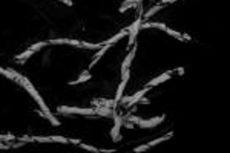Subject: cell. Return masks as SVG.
I'll return each instance as SVG.
<instances>
[{
    "instance_id": "cell-1",
    "label": "cell",
    "mask_w": 230,
    "mask_h": 153,
    "mask_svg": "<svg viewBox=\"0 0 230 153\" xmlns=\"http://www.w3.org/2000/svg\"><path fill=\"white\" fill-rule=\"evenodd\" d=\"M58 112H65V113H82V115H95L97 110L95 109H80V107H66L61 106L58 107Z\"/></svg>"
},
{
    "instance_id": "cell-2",
    "label": "cell",
    "mask_w": 230,
    "mask_h": 153,
    "mask_svg": "<svg viewBox=\"0 0 230 153\" xmlns=\"http://www.w3.org/2000/svg\"><path fill=\"white\" fill-rule=\"evenodd\" d=\"M150 89V86H146L143 91H140V92H137L135 95H132V96H127V98H123V104H127V106H132V104H135V103H138V100L141 96H143L147 91Z\"/></svg>"
},
{
    "instance_id": "cell-3",
    "label": "cell",
    "mask_w": 230,
    "mask_h": 153,
    "mask_svg": "<svg viewBox=\"0 0 230 153\" xmlns=\"http://www.w3.org/2000/svg\"><path fill=\"white\" fill-rule=\"evenodd\" d=\"M114 120H115V125H114V129H112V132H111V135H112V138L115 139V141H118L120 139V136H118V130H120V125H121V118L114 112Z\"/></svg>"
},
{
    "instance_id": "cell-4",
    "label": "cell",
    "mask_w": 230,
    "mask_h": 153,
    "mask_svg": "<svg viewBox=\"0 0 230 153\" xmlns=\"http://www.w3.org/2000/svg\"><path fill=\"white\" fill-rule=\"evenodd\" d=\"M164 120V116H158V118H152V120H140V125L141 127H154V125H156L158 123H161Z\"/></svg>"
},
{
    "instance_id": "cell-5",
    "label": "cell",
    "mask_w": 230,
    "mask_h": 153,
    "mask_svg": "<svg viewBox=\"0 0 230 153\" xmlns=\"http://www.w3.org/2000/svg\"><path fill=\"white\" fill-rule=\"evenodd\" d=\"M126 35H129V31H127V29H124V31H121V32H118L117 35H114V37H112V38H109V40H108V41H106L104 44H109V46H111V44H114L115 41H118V40H120L121 37H126Z\"/></svg>"
},
{
    "instance_id": "cell-6",
    "label": "cell",
    "mask_w": 230,
    "mask_h": 153,
    "mask_svg": "<svg viewBox=\"0 0 230 153\" xmlns=\"http://www.w3.org/2000/svg\"><path fill=\"white\" fill-rule=\"evenodd\" d=\"M170 77V72H166V74H163L161 77H158V78H155V80H152V81H150L147 86H150V87H152V86H156V84H160V83H163V81H166V80L167 78H169Z\"/></svg>"
},
{
    "instance_id": "cell-7",
    "label": "cell",
    "mask_w": 230,
    "mask_h": 153,
    "mask_svg": "<svg viewBox=\"0 0 230 153\" xmlns=\"http://www.w3.org/2000/svg\"><path fill=\"white\" fill-rule=\"evenodd\" d=\"M134 55H135V49H132V52H130V54H129V55L126 57L124 63H123V66H121V74H124V72L127 70V67H129V65H130V61H132V58H134Z\"/></svg>"
},
{
    "instance_id": "cell-8",
    "label": "cell",
    "mask_w": 230,
    "mask_h": 153,
    "mask_svg": "<svg viewBox=\"0 0 230 153\" xmlns=\"http://www.w3.org/2000/svg\"><path fill=\"white\" fill-rule=\"evenodd\" d=\"M89 78H91V74H89V72H83V74L78 77L75 81L69 83V84H71V86H74V84H78V83H83V81H86V80H89Z\"/></svg>"
},
{
    "instance_id": "cell-9",
    "label": "cell",
    "mask_w": 230,
    "mask_h": 153,
    "mask_svg": "<svg viewBox=\"0 0 230 153\" xmlns=\"http://www.w3.org/2000/svg\"><path fill=\"white\" fill-rule=\"evenodd\" d=\"M140 28H160V29H164L166 31L167 26L163 25V23H149V22H146L144 25H140Z\"/></svg>"
},
{
    "instance_id": "cell-10",
    "label": "cell",
    "mask_w": 230,
    "mask_h": 153,
    "mask_svg": "<svg viewBox=\"0 0 230 153\" xmlns=\"http://www.w3.org/2000/svg\"><path fill=\"white\" fill-rule=\"evenodd\" d=\"M108 49H109V44H104V46H101V48H100V51H98V54H97V55L94 57V61L91 63V66H94L95 63L98 61V58H100V57H101V55H103V54H104L106 51H108Z\"/></svg>"
},
{
    "instance_id": "cell-11",
    "label": "cell",
    "mask_w": 230,
    "mask_h": 153,
    "mask_svg": "<svg viewBox=\"0 0 230 153\" xmlns=\"http://www.w3.org/2000/svg\"><path fill=\"white\" fill-rule=\"evenodd\" d=\"M161 8H163L161 5H158V6H154V8H152V9H149V11L146 12V19H149V17H150V15H154L155 12H158V11H160V9H161Z\"/></svg>"
},
{
    "instance_id": "cell-12",
    "label": "cell",
    "mask_w": 230,
    "mask_h": 153,
    "mask_svg": "<svg viewBox=\"0 0 230 153\" xmlns=\"http://www.w3.org/2000/svg\"><path fill=\"white\" fill-rule=\"evenodd\" d=\"M32 52H34V51L28 49V51H26V52L20 54V55H17V60H26V58H29V57L32 55Z\"/></svg>"
},
{
    "instance_id": "cell-13",
    "label": "cell",
    "mask_w": 230,
    "mask_h": 153,
    "mask_svg": "<svg viewBox=\"0 0 230 153\" xmlns=\"http://www.w3.org/2000/svg\"><path fill=\"white\" fill-rule=\"evenodd\" d=\"M43 46H46V41H40V43H37V44H32V46H31L29 49L35 52V51H39V49H41Z\"/></svg>"
},
{
    "instance_id": "cell-14",
    "label": "cell",
    "mask_w": 230,
    "mask_h": 153,
    "mask_svg": "<svg viewBox=\"0 0 230 153\" xmlns=\"http://www.w3.org/2000/svg\"><path fill=\"white\" fill-rule=\"evenodd\" d=\"M82 46H84V48H89V49H100L103 44H92V43H82Z\"/></svg>"
},
{
    "instance_id": "cell-15",
    "label": "cell",
    "mask_w": 230,
    "mask_h": 153,
    "mask_svg": "<svg viewBox=\"0 0 230 153\" xmlns=\"http://www.w3.org/2000/svg\"><path fill=\"white\" fill-rule=\"evenodd\" d=\"M166 31L169 32V34L172 35V37H176V38H180V40H183V38H184V35H181L180 32H176V31H172V29H169V28H166Z\"/></svg>"
},
{
    "instance_id": "cell-16",
    "label": "cell",
    "mask_w": 230,
    "mask_h": 153,
    "mask_svg": "<svg viewBox=\"0 0 230 153\" xmlns=\"http://www.w3.org/2000/svg\"><path fill=\"white\" fill-rule=\"evenodd\" d=\"M78 146H80L82 149H84V150H89V152H100L98 149H95V147H92V146H86V144H78Z\"/></svg>"
},
{
    "instance_id": "cell-17",
    "label": "cell",
    "mask_w": 230,
    "mask_h": 153,
    "mask_svg": "<svg viewBox=\"0 0 230 153\" xmlns=\"http://www.w3.org/2000/svg\"><path fill=\"white\" fill-rule=\"evenodd\" d=\"M34 141H39V142H51V136H46V138H43V136H34Z\"/></svg>"
},
{
    "instance_id": "cell-18",
    "label": "cell",
    "mask_w": 230,
    "mask_h": 153,
    "mask_svg": "<svg viewBox=\"0 0 230 153\" xmlns=\"http://www.w3.org/2000/svg\"><path fill=\"white\" fill-rule=\"evenodd\" d=\"M51 139L55 141V142H68V141H69V139H66V138H63V136H51Z\"/></svg>"
},
{
    "instance_id": "cell-19",
    "label": "cell",
    "mask_w": 230,
    "mask_h": 153,
    "mask_svg": "<svg viewBox=\"0 0 230 153\" xmlns=\"http://www.w3.org/2000/svg\"><path fill=\"white\" fill-rule=\"evenodd\" d=\"M52 44H60V43H69V38H57V40H51Z\"/></svg>"
},
{
    "instance_id": "cell-20",
    "label": "cell",
    "mask_w": 230,
    "mask_h": 153,
    "mask_svg": "<svg viewBox=\"0 0 230 153\" xmlns=\"http://www.w3.org/2000/svg\"><path fill=\"white\" fill-rule=\"evenodd\" d=\"M149 147H150L149 144H146V146H140V147H135V152H143V150H146Z\"/></svg>"
},
{
    "instance_id": "cell-21",
    "label": "cell",
    "mask_w": 230,
    "mask_h": 153,
    "mask_svg": "<svg viewBox=\"0 0 230 153\" xmlns=\"http://www.w3.org/2000/svg\"><path fill=\"white\" fill-rule=\"evenodd\" d=\"M69 44H74V46H82V41H77V40H69Z\"/></svg>"
},
{
    "instance_id": "cell-22",
    "label": "cell",
    "mask_w": 230,
    "mask_h": 153,
    "mask_svg": "<svg viewBox=\"0 0 230 153\" xmlns=\"http://www.w3.org/2000/svg\"><path fill=\"white\" fill-rule=\"evenodd\" d=\"M129 120H130V121H134V123H140V120H141V118H138V116H130Z\"/></svg>"
},
{
    "instance_id": "cell-23",
    "label": "cell",
    "mask_w": 230,
    "mask_h": 153,
    "mask_svg": "<svg viewBox=\"0 0 230 153\" xmlns=\"http://www.w3.org/2000/svg\"><path fill=\"white\" fill-rule=\"evenodd\" d=\"M61 2L66 3V5H72V2H71V0H61Z\"/></svg>"
},
{
    "instance_id": "cell-24",
    "label": "cell",
    "mask_w": 230,
    "mask_h": 153,
    "mask_svg": "<svg viewBox=\"0 0 230 153\" xmlns=\"http://www.w3.org/2000/svg\"><path fill=\"white\" fill-rule=\"evenodd\" d=\"M0 149H9V146H5V144L0 142Z\"/></svg>"
},
{
    "instance_id": "cell-25",
    "label": "cell",
    "mask_w": 230,
    "mask_h": 153,
    "mask_svg": "<svg viewBox=\"0 0 230 153\" xmlns=\"http://www.w3.org/2000/svg\"><path fill=\"white\" fill-rule=\"evenodd\" d=\"M71 142H72V144H80V141H78V139H69Z\"/></svg>"
},
{
    "instance_id": "cell-26",
    "label": "cell",
    "mask_w": 230,
    "mask_h": 153,
    "mask_svg": "<svg viewBox=\"0 0 230 153\" xmlns=\"http://www.w3.org/2000/svg\"><path fill=\"white\" fill-rule=\"evenodd\" d=\"M170 2H175V0H163V3H170Z\"/></svg>"
}]
</instances>
